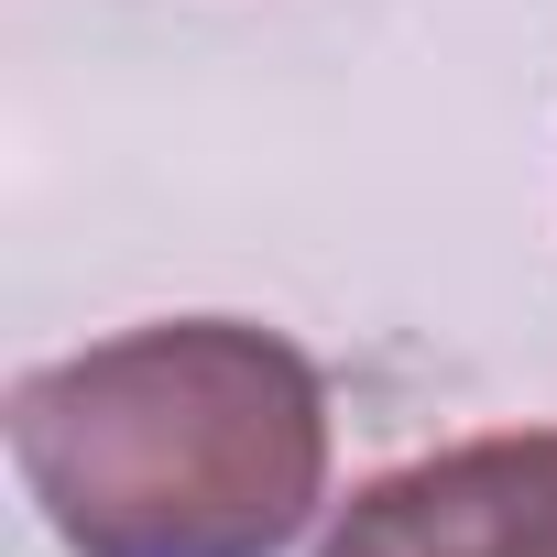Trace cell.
<instances>
[{"instance_id": "obj_1", "label": "cell", "mask_w": 557, "mask_h": 557, "mask_svg": "<svg viewBox=\"0 0 557 557\" xmlns=\"http://www.w3.org/2000/svg\"><path fill=\"white\" fill-rule=\"evenodd\" d=\"M66 557H285L329 503V383L251 318H153L12 383Z\"/></svg>"}, {"instance_id": "obj_2", "label": "cell", "mask_w": 557, "mask_h": 557, "mask_svg": "<svg viewBox=\"0 0 557 557\" xmlns=\"http://www.w3.org/2000/svg\"><path fill=\"white\" fill-rule=\"evenodd\" d=\"M318 557H557V426L459 437L361 481Z\"/></svg>"}]
</instances>
